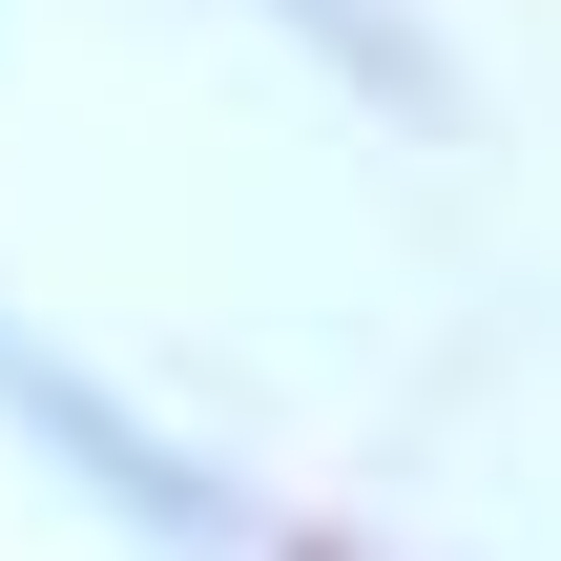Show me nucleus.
Returning a JSON list of instances; mask_svg holds the SVG:
<instances>
[{
	"label": "nucleus",
	"mask_w": 561,
	"mask_h": 561,
	"mask_svg": "<svg viewBox=\"0 0 561 561\" xmlns=\"http://www.w3.org/2000/svg\"><path fill=\"white\" fill-rule=\"evenodd\" d=\"M0 458H21V479H62L83 520H125L146 561H250V541H271L229 458H187L125 375H83V354H62V333H21V312H0Z\"/></svg>",
	"instance_id": "1"
},
{
	"label": "nucleus",
	"mask_w": 561,
	"mask_h": 561,
	"mask_svg": "<svg viewBox=\"0 0 561 561\" xmlns=\"http://www.w3.org/2000/svg\"><path fill=\"white\" fill-rule=\"evenodd\" d=\"M229 21H271L291 62H333L354 104H396V125H458V83H437V42L396 21V0H229Z\"/></svg>",
	"instance_id": "2"
},
{
	"label": "nucleus",
	"mask_w": 561,
	"mask_h": 561,
	"mask_svg": "<svg viewBox=\"0 0 561 561\" xmlns=\"http://www.w3.org/2000/svg\"><path fill=\"white\" fill-rule=\"evenodd\" d=\"M250 561H312V541H250Z\"/></svg>",
	"instance_id": "3"
}]
</instances>
